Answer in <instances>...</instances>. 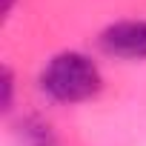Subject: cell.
Returning a JSON list of instances; mask_svg holds the SVG:
<instances>
[{
    "label": "cell",
    "instance_id": "obj_1",
    "mask_svg": "<svg viewBox=\"0 0 146 146\" xmlns=\"http://www.w3.org/2000/svg\"><path fill=\"white\" fill-rule=\"evenodd\" d=\"M40 89L57 103H83L103 89V75L89 54L57 52L40 72Z\"/></svg>",
    "mask_w": 146,
    "mask_h": 146
},
{
    "label": "cell",
    "instance_id": "obj_4",
    "mask_svg": "<svg viewBox=\"0 0 146 146\" xmlns=\"http://www.w3.org/2000/svg\"><path fill=\"white\" fill-rule=\"evenodd\" d=\"M12 95H15V75L12 69H3V112H12Z\"/></svg>",
    "mask_w": 146,
    "mask_h": 146
},
{
    "label": "cell",
    "instance_id": "obj_2",
    "mask_svg": "<svg viewBox=\"0 0 146 146\" xmlns=\"http://www.w3.org/2000/svg\"><path fill=\"white\" fill-rule=\"evenodd\" d=\"M98 43L112 57L143 60L146 57V20H117L100 32Z\"/></svg>",
    "mask_w": 146,
    "mask_h": 146
},
{
    "label": "cell",
    "instance_id": "obj_3",
    "mask_svg": "<svg viewBox=\"0 0 146 146\" xmlns=\"http://www.w3.org/2000/svg\"><path fill=\"white\" fill-rule=\"evenodd\" d=\"M20 137H23V146H57V137H54L52 126L43 123V120H35V117L23 120Z\"/></svg>",
    "mask_w": 146,
    "mask_h": 146
}]
</instances>
